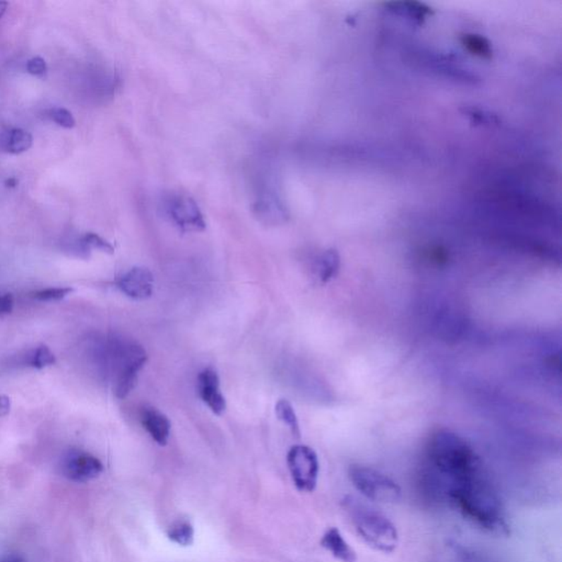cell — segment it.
Returning a JSON list of instances; mask_svg holds the SVG:
<instances>
[{
	"mask_svg": "<svg viewBox=\"0 0 562 562\" xmlns=\"http://www.w3.org/2000/svg\"><path fill=\"white\" fill-rule=\"evenodd\" d=\"M422 484L437 502L458 510L471 523L496 535H508L506 508L480 457L462 437L438 429L429 437Z\"/></svg>",
	"mask_w": 562,
	"mask_h": 562,
	"instance_id": "1",
	"label": "cell"
},
{
	"mask_svg": "<svg viewBox=\"0 0 562 562\" xmlns=\"http://www.w3.org/2000/svg\"><path fill=\"white\" fill-rule=\"evenodd\" d=\"M343 508L358 535L368 546L383 554L397 549L399 533L387 516L354 496L344 498Z\"/></svg>",
	"mask_w": 562,
	"mask_h": 562,
	"instance_id": "2",
	"label": "cell"
},
{
	"mask_svg": "<svg viewBox=\"0 0 562 562\" xmlns=\"http://www.w3.org/2000/svg\"><path fill=\"white\" fill-rule=\"evenodd\" d=\"M110 352L114 393L119 399H124L136 387L138 373L148 360V354L142 346L128 340H116Z\"/></svg>",
	"mask_w": 562,
	"mask_h": 562,
	"instance_id": "3",
	"label": "cell"
},
{
	"mask_svg": "<svg viewBox=\"0 0 562 562\" xmlns=\"http://www.w3.org/2000/svg\"><path fill=\"white\" fill-rule=\"evenodd\" d=\"M348 477L356 490L368 500L383 504H395L402 498V489L393 479L371 467L353 465Z\"/></svg>",
	"mask_w": 562,
	"mask_h": 562,
	"instance_id": "4",
	"label": "cell"
},
{
	"mask_svg": "<svg viewBox=\"0 0 562 562\" xmlns=\"http://www.w3.org/2000/svg\"><path fill=\"white\" fill-rule=\"evenodd\" d=\"M287 462L297 489L301 492L314 491L320 472V462L316 451L306 445H296L289 450Z\"/></svg>",
	"mask_w": 562,
	"mask_h": 562,
	"instance_id": "5",
	"label": "cell"
},
{
	"mask_svg": "<svg viewBox=\"0 0 562 562\" xmlns=\"http://www.w3.org/2000/svg\"><path fill=\"white\" fill-rule=\"evenodd\" d=\"M166 215L183 232H201L205 231V217L195 200L189 196H167L163 201Z\"/></svg>",
	"mask_w": 562,
	"mask_h": 562,
	"instance_id": "6",
	"label": "cell"
},
{
	"mask_svg": "<svg viewBox=\"0 0 562 562\" xmlns=\"http://www.w3.org/2000/svg\"><path fill=\"white\" fill-rule=\"evenodd\" d=\"M59 468L67 480L85 484L98 478L104 471V465L92 454L74 449L64 455Z\"/></svg>",
	"mask_w": 562,
	"mask_h": 562,
	"instance_id": "7",
	"label": "cell"
},
{
	"mask_svg": "<svg viewBox=\"0 0 562 562\" xmlns=\"http://www.w3.org/2000/svg\"><path fill=\"white\" fill-rule=\"evenodd\" d=\"M116 285L126 296L145 300L153 294L154 277L148 268L133 267L119 278Z\"/></svg>",
	"mask_w": 562,
	"mask_h": 562,
	"instance_id": "8",
	"label": "cell"
},
{
	"mask_svg": "<svg viewBox=\"0 0 562 562\" xmlns=\"http://www.w3.org/2000/svg\"><path fill=\"white\" fill-rule=\"evenodd\" d=\"M198 393L215 414L221 415L225 412L227 401L220 389L219 375L213 368H205L198 376Z\"/></svg>",
	"mask_w": 562,
	"mask_h": 562,
	"instance_id": "9",
	"label": "cell"
},
{
	"mask_svg": "<svg viewBox=\"0 0 562 562\" xmlns=\"http://www.w3.org/2000/svg\"><path fill=\"white\" fill-rule=\"evenodd\" d=\"M140 421L150 436L160 446L167 444L170 435V421L164 413L155 407H144L140 413Z\"/></svg>",
	"mask_w": 562,
	"mask_h": 562,
	"instance_id": "10",
	"label": "cell"
},
{
	"mask_svg": "<svg viewBox=\"0 0 562 562\" xmlns=\"http://www.w3.org/2000/svg\"><path fill=\"white\" fill-rule=\"evenodd\" d=\"M321 546L340 562L357 561V554L355 550L347 543V540L336 527L326 530L321 539Z\"/></svg>",
	"mask_w": 562,
	"mask_h": 562,
	"instance_id": "11",
	"label": "cell"
},
{
	"mask_svg": "<svg viewBox=\"0 0 562 562\" xmlns=\"http://www.w3.org/2000/svg\"><path fill=\"white\" fill-rule=\"evenodd\" d=\"M340 267V257L337 251L333 249H326L314 261V274L322 284H326L337 276Z\"/></svg>",
	"mask_w": 562,
	"mask_h": 562,
	"instance_id": "12",
	"label": "cell"
},
{
	"mask_svg": "<svg viewBox=\"0 0 562 562\" xmlns=\"http://www.w3.org/2000/svg\"><path fill=\"white\" fill-rule=\"evenodd\" d=\"M33 138L23 128H13L5 138V150L11 154H21L32 146Z\"/></svg>",
	"mask_w": 562,
	"mask_h": 562,
	"instance_id": "13",
	"label": "cell"
},
{
	"mask_svg": "<svg viewBox=\"0 0 562 562\" xmlns=\"http://www.w3.org/2000/svg\"><path fill=\"white\" fill-rule=\"evenodd\" d=\"M167 537L177 545L190 546L193 543L195 530L188 520H177L167 530Z\"/></svg>",
	"mask_w": 562,
	"mask_h": 562,
	"instance_id": "14",
	"label": "cell"
},
{
	"mask_svg": "<svg viewBox=\"0 0 562 562\" xmlns=\"http://www.w3.org/2000/svg\"><path fill=\"white\" fill-rule=\"evenodd\" d=\"M277 417L290 429L291 433L294 436L300 437V425H299L298 417L294 412V407L289 402L288 400H279L276 405Z\"/></svg>",
	"mask_w": 562,
	"mask_h": 562,
	"instance_id": "15",
	"label": "cell"
},
{
	"mask_svg": "<svg viewBox=\"0 0 562 562\" xmlns=\"http://www.w3.org/2000/svg\"><path fill=\"white\" fill-rule=\"evenodd\" d=\"M55 363H56V357L47 345L39 346L32 350V353L29 356V360H28V364L35 369H43V368L54 365Z\"/></svg>",
	"mask_w": 562,
	"mask_h": 562,
	"instance_id": "16",
	"label": "cell"
},
{
	"mask_svg": "<svg viewBox=\"0 0 562 562\" xmlns=\"http://www.w3.org/2000/svg\"><path fill=\"white\" fill-rule=\"evenodd\" d=\"M80 241H82L83 244L88 251L97 249V251L110 255L114 253V246L107 239H104L100 235L96 234V233H87L82 237Z\"/></svg>",
	"mask_w": 562,
	"mask_h": 562,
	"instance_id": "17",
	"label": "cell"
},
{
	"mask_svg": "<svg viewBox=\"0 0 562 562\" xmlns=\"http://www.w3.org/2000/svg\"><path fill=\"white\" fill-rule=\"evenodd\" d=\"M72 288H47L37 291L33 294V298L44 302H54V301L62 300L66 298L68 294H72Z\"/></svg>",
	"mask_w": 562,
	"mask_h": 562,
	"instance_id": "18",
	"label": "cell"
},
{
	"mask_svg": "<svg viewBox=\"0 0 562 562\" xmlns=\"http://www.w3.org/2000/svg\"><path fill=\"white\" fill-rule=\"evenodd\" d=\"M49 118L52 119L55 124L63 126L65 128H73L76 124L72 112H69L67 109L54 108L49 112Z\"/></svg>",
	"mask_w": 562,
	"mask_h": 562,
	"instance_id": "19",
	"label": "cell"
},
{
	"mask_svg": "<svg viewBox=\"0 0 562 562\" xmlns=\"http://www.w3.org/2000/svg\"><path fill=\"white\" fill-rule=\"evenodd\" d=\"M27 71L31 75L35 76H42L47 73V66L44 59L42 57L35 56L29 59L27 63Z\"/></svg>",
	"mask_w": 562,
	"mask_h": 562,
	"instance_id": "20",
	"label": "cell"
},
{
	"mask_svg": "<svg viewBox=\"0 0 562 562\" xmlns=\"http://www.w3.org/2000/svg\"><path fill=\"white\" fill-rule=\"evenodd\" d=\"M15 300H13V294H6L4 296H0V316L9 314L13 309Z\"/></svg>",
	"mask_w": 562,
	"mask_h": 562,
	"instance_id": "21",
	"label": "cell"
},
{
	"mask_svg": "<svg viewBox=\"0 0 562 562\" xmlns=\"http://www.w3.org/2000/svg\"><path fill=\"white\" fill-rule=\"evenodd\" d=\"M11 409V400L5 395H0V417H5Z\"/></svg>",
	"mask_w": 562,
	"mask_h": 562,
	"instance_id": "22",
	"label": "cell"
},
{
	"mask_svg": "<svg viewBox=\"0 0 562 562\" xmlns=\"http://www.w3.org/2000/svg\"><path fill=\"white\" fill-rule=\"evenodd\" d=\"M0 562H25V560L21 556L7 555L0 558Z\"/></svg>",
	"mask_w": 562,
	"mask_h": 562,
	"instance_id": "23",
	"label": "cell"
},
{
	"mask_svg": "<svg viewBox=\"0 0 562 562\" xmlns=\"http://www.w3.org/2000/svg\"><path fill=\"white\" fill-rule=\"evenodd\" d=\"M8 3L6 1H0V18L5 15L6 9H7Z\"/></svg>",
	"mask_w": 562,
	"mask_h": 562,
	"instance_id": "24",
	"label": "cell"
}]
</instances>
